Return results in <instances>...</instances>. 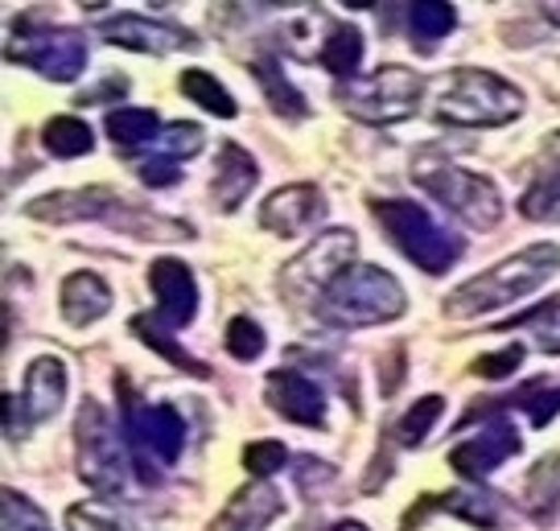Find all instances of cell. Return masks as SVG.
<instances>
[{
    "label": "cell",
    "mask_w": 560,
    "mask_h": 531,
    "mask_svg": "<svg viewBox=\"0 0 560 531\" xmlns=\"http://www.w3.org/2000/svg\"><path fill=\"white\" fill-rule=\"evenodd\" d=\"M490 425L478 433V437H466L462 445H454V453H450V465H454L457 474L466 482H478L487 479V474H494L503 461H511L520 449H524V441H520V433H515V425L511 421H503V412L499 416H487Z\"/></svg>",
    "instance_id": "obj_14"
},
{
    "label": "cell",
    "mask_w": 560,
    "mask_h": 531,
    "mask_svg": "<svg viewBox=\"0 0 560 531\" xmlns=\"http://www.w3.org/2000/svg\"><path fill=\"white\" fill-rule=\"evenodd\" d=\"M404 309H408V293L387 268L354 264L317 302V318L334 330H363V326H384V321L404 318Z\"/></svg>",
    "instance_id": "obj_3"
},
{
    "label": "cell",
    "mask_w": 560,
    "mask_h": 531,
    "mask_svg": "<svg viewBox=\"0 0 560 531\" xmlns=\"http://www.w3.org/2000/svg\"><path fill=\"white\" fill-rule=\"evenodd\" d=\"M260 181V165L256 157L240 149L235 141L219 144V161H214V181H210V198L219 211H240L247 202V194L256 190Z\"/></svg>",
    "instance_id": "obj_20"
},
{
    "label": "cell",
    "mask_w": 560,
    "mask_h": 531,
    "mask_svg": "<svg viewBox=\"0 0 560 531\" xmlns=\"http://www.w3.org/2000/svg\"><path fill=\"white\" fill-rule=\"evenodd\" d=\"M202 149H207V132H202L198 125H165L161 128L158 144H153V157L182 165V161L198 157Z\"/></svg>",
    "instance_id": "obj_33"
},
{
    "label": "cell",
    "mask_w": 560,
    "mask_h": 531,
    "mask_svg": "<svg viewBox=\"0 0 560 531\" xmlns=\"http://www.w3.org/2000/svg\"><path fill=\"white\" fill-rule=\"evenodd\" d=\"M30 219L37 223H107V227L124 231V235H140V239H158V244H170V239H182L190 235L186 223H174V219H161V214H149L144 206L128 202L124 194L107 190V186H88V190H58V194H46L25 206Z\"/></svg>",
    "instance_id": "obj_2"
},
{
    "label": "cell",
    "mask_w": 560,
    "mask_h": 531,
    "mask_svg": "<svg viewBox=\"0 0 560 531\" xmlns=\"http://www.w3.org/2000/svg\"><path fill=\"white\" fill-rule=\"evenodd\" d=\"M454 25H457L454 4H441V0H417V4H408V34L417 37V46L424 54L433 50Z\"/></svg>",
    "instance_id": "obj_27"
},
{
    "label": "cell",
    "mask_w": 560,
    "mask_h": 531,
    "mask_svg": "<svg viewBox=\"0 0 560 531\" xmlns=\"http://www.w3.org/2000/svg\"><path fill=\"white\" fill-rule=\"evenodd\" d=\"M124 91H128V79H116V74H112V79H104V83H100V87H95V91H88V95H79V104H95V99H112V95H124Z\"/></svg>",
    "instance_id": "obj_41"
},
{
    "label": "cell",
    "mask_w": 560,
    "mask_h": 531,
    "mask_svg": "<svg viewBox=\"0 0 560 531\" xmlns=\"http://www.w3.org/2000/svg\"><path fill=\"white\" fill-rule=\"evenodd\" d=\"M317 62H322L338 83L359 79V62H363V34H359L354 25L334 21L326 42H322V50H317Z\"/></svg>",
    "instance_id": "obj_24"
},
{
    "label": "cell",
    "mask_w": 560,
    "mask_h": 531,
    "mask_svg": "<svg viewBox=\"0 0 560 531\" xmlns=\"http://www.w3.org/2000/svg\"><path fill=\"white\" fill-rule=\"evenodd\" d=\"M74 461H79V479L88 482L95 495H120L124 482H128L124 445L100 400H83V408H79V421H74Z\"/></svg>",
    "instance_id": "obj_9"
},
{
    "label": "cell",
    "mask_w": 560,
    "mask_h": 531,
    "mask_svg": "<svg viewBox=\"0 0 560 531\" xmlns=\"http://www.w3.org/2000/svg\"><path fill=\"white\" fill-rule=\"evenodd\" d=\"M120 433L128 437V453L137 461V474L144 486H158L161 474L182 458L186 425L182 412L170 404H144L120 379Z\"/></svg>",
    "instance_id": "obj_6"
},
{
    "label": "cell",
    "mask_w": 560,
    "mask_h": 531,
    "mask_svg": "<svg viewBox=\"0 0 560 531\" xmlns=\"http://www.w3.org/2000/svg\"><path fill=\"white\" fill-rule=\"evenodd\" d=\"M441 408H445V400H441V396H420L417 404L408 408L400 421L392 425V437H396V445H404V449H417V445L429 437V428L441 421Z\"/></svg>",
    "instance_id": "obj_29"
},
{
    "label": "cell",
    "mask_w": 560,
    "mask_h": 531,
    "mask_svg": "<svg viewBox=\"0 0 560 531\" xmlns=\"http://www.w3.org/2000/svg\"><path fill=\"white\" fill-rule=\"evenodd\" d=\"M104 132L112 137L116 149L137 153V149H153V144H158L161 120L153 107H116V111H107Z\"/></svg>",
    "instance_id": "obj_22"
},
{
    "label": "cell",
    "mask_w": 560,
    "mask_h": 531,
    "mask_svg": "<svg viewBox=\"0 0 560 531\" xmlns=\"http://www.w3.org/2000/svg\"><path fill=\"white\" fill-rule=\"evenodd\" d=\"M338 479V470H334L330 461L322 458H298V486L305 491V495H322L330 482Z\"/></svg>",
    "instance_id": "obj_39"
},
{
    "label": "cell",
    "mask_w": 560,
    "mask_h": 531,
    "mask_svg": "<svg viewBox=\"0 0 560 531\" xmlns=\"http://www.w3.org/2000/svg\"><path fill=\"white\" fill-rule=\"evenodd\" d=\"M412 177L417 186L429 198H438L445 211H454L466 227L474 231H490L499 227L503 219V194L490 177L474 174V169H462L454 161L445 157L441 149H420L417 161H412Z\"/></svg>",
    "instance_id": "obj_4"
},
{
    "label": "cell",
    "mask_w": 560,
    "mask_h": 531,
    "mask_svg": "<svg viewBox=\"0 0 560 531\" xmlns=\"http://www.w3.org/2000/svg\"><path fill=\"white\" fill-rule=\"evenodd\" d=\"M433 511L454 515V519H462V523H470V528H478V531H503L511 523L508 503H503L499 495H490V491H482V486H457V491H445V495L420 498L417 511L404 515V531L417 528L420 519Z\"/></svg>",
    "instance_id": "obj_13"
},
{
    "label": "cell",
    "mask_w": 560,
    "mask_h": 531,
    "mask_svg": "<svg viewBox=\"0 0 560 531\" xmlns=\"http://www.w3.org/2000/svg\"><path fill=\"white\" fill-rule=\"evenodd\" d=\"M284 515V498L272 482H247L240 486L223 511L214 515L207 531H268Z\"/></svg>",
    "instance_id": "obj_19"
},
{
    "label": "cell",
    "mask_w": 560,
    "mask_h": 531,
    "mask_svg": "<svg viewBox=\"0 0 560 531\" xmlns=\"http://www.w3.org/2000/svg\"><path fill=\"white\" fill-rule=\"evenodd\" d=\"M284 461H289V449L280 441H252L244 449V465L256 482H268Z\"/></svg>",
    "instance_id": "obj_37"
},
{
    "label": "cell",
    "mask_w": 560,
    "mask_h": 531,
    "mask_svg": "<svg viewBox=\"0 0 560 531\" xmlns=\"http://www.w3.org/2000/svg\"><path fill=\"white\" fill-rule=\"evenodd\" d=\"M100 34L120 46V50H137V54H174V50H198L190 30L182 25H165V21H149L140 13H120L100 25Z\"/></svg>",
    "instance_id": "obj_16"
},
{
    "label": "cell",
    "mask_w": 560,
    "mask_h": 531,
    "mask_svg": "<svg viewBox=\"0 0 560 531\" xmlns=\"http://www.w3.org/2000/svg\"><path fill=\"white\" fill-rule=\"evenodd\" d=\"M58 305H62V318L74 326V330H88L100 318H107L112 309V288H107L104 276L95 272H74L62 281V293H58Z\"/></svg>",
    "instance_id": "obj_21"
},
{
    "label": "cell",
    "mask_w": 560,
    "mask_h": 531,
    "mask_svg": "<svg viewBox=\"0 0 560 531\" xmlns=\"http://www.w3.org/2000/svg\"><path fill=\"white\" fill-rule=\"evenodd\" d=\"M527 503H532V511H536L540 523H552L557 503H560V453L540 461V465L532 470V479H527Z\"/></svg>",
    "instance_id": "obj_31"
},
{
    "label": "cell",
    "mask_w": 560,
    "mask_h": 531,
    "mask_svg": "<svg viewBox=\"0 0 560 531\" xmlns=\"http://www.w3.org/2000/svg\"><path fill=\"white\" fill-rule=\"evenodd\" d=\"M330 531H368V523H359V519H342V523H334Z\"/></svg>",
    "instance_id": "obj_43"
},
{
    "label": "cell",
    "mask_w": 560,
    "mask_h": 531,
    "mask_svg": "<svg viewBox=\"0 0 560 531\" xmlns=\"http://www.w3.org/2000/svg\"><path fill=\"white\" fill-rule=\"evenodd\" d=\"M511 326H527L532 334H536V346L544 354H560V297L552 302H544L540 309H532V314H520V318L503 321V330Z\"/></svg>",
    "instance_id": "obj_34"
},
{
    "label": "cell",
    "mask_w": 560,
    "mask_h": 531,
    "mask_svg": "<svg viewBox=\"0 0 560 531\" xmlns=\"http://www.w3.org/2000/svg\"><path fill=\"white\" fill-rule=\"evenodd\" d=\"M424 79L408 67H380L350 83H334V104L363 125H400L417 111Z\"/></svg>",
    "instance_id": "obj_8"
},
{
    "label": "cell",
    "mask_w": 560,
    "mask_h": 531,
    "mask_svg": "<svg viewBox=\"0 0 560 531\" xmlns=\"http://www.w3.org/2000/svg\"><path fill=\"white\" fill-rule=\"evenodd\" d=\"M252 74H256V83H260V91L268 95V104H272L277 116H289V120H305V116H310L305 95L284 79V71H280V62L272 54H260V58L252 62Z\"/></svg>",
    "instance_id": "obj_25"
},
{
    "label": "cell",
    "mask_w": 560,
    "mask_h": 531,
    "mask_svg": "<svg viewBox=\"0 0 560 531\" xmlns=\"http://www.w3.org/2000/svg\"><path fill=\"white\" fill-rule=\"evenodd\" d=\"M544 21H552V25H560V0H548V4H540Z\"/></svg>",
    "instance_id": "obj_42"
},
{
    "label": "cell",
    "mask_w": 560,
    "mask_h": 531,
    "mask_svg": "<svg viewBox=\"0 0 560 531\" xmlns=\"http://www.w3.org/2000/svg\"><path fill=\"white\" fill-rule=\"evenodd\" d=\"M177 87H182V95H186V99H194L202 111L219 116V120H235V116H240V107H235V99H231V91L223 87V83H219L210 71H198V67H190V71H182Z\"/></svg>",
    "instance_id": "obj_26"
},
{
    "label": "cell",
    "mask_w": 560,
    "mask_h": 531,
    "mask_svg": "<svg viewBox=\"0 0 560 531\" xmlns=\"http://www.w3.org/2000/svg\"><path fill=\"white\" fill-rule=\"evenodd\" d=\"M70 531H140L116 503H74L67 511Z\"/></svg>",
    "instance_id": "obj_30"
},
{
    "label": "cell",
    "mask_w": 560,
    "mask_h": 531,
    "mask_svg": "<svg viewBox=\"0 0 560 531\" xmlns=\"http://www.w3.org/2000/svg\"><path fill=\"white\" fill-rule=\"evenodd\" d=\"M520 363H524V346L511 342V346H503V351L482 354V358L474 363V375H482V379H508L511 371H520Z\"/></svg>",
    "instance_id": "obj_38"
},
{
    "label": "cell",
    "mask_w": 560,
    "mask_h": 531,
    "mask_svg": "<svg viewBox=\"0 0 560 531\" xmlns=\"http://www.w3.org/2000/svg\"><path fill=\"white\" fill-rule=\"evenodd\" d=\"M42 137H46V153L62 161H74V157H88L91 153V128L79 120V116H54L50 125L42 128Z\"/></svg>",
    "instance_id": "obj_28"
},
{
    "label": "cell",
    "mask_w": 560,
    "mask_h": 531,
    "mask_svg": "<svg viewBox=\"0 0 560 531\" xmlns=\"http://www.w3.org/2000/svg\"><path fill=\"white\" fill-rule=\"evenodd\" d=\"M137 174H140V181L153 186V190H165V186H177V181H182V169H177L174 161H161V157L140 161Z\"/></svg>",
    "instance_id": "obj_40"
},
{
    "label": "cell",
    "mask_w": 560,
    "mask_h": 531,
    "mask_svg": "<svg viewBox=\"0 0 560 531\" xmlns=\"http://www.w3.org/2000/svg\"><path fill=\"white\" fill-rule=\"evenodd\" d=\"M67 388H70V375H67V363L58 354L34 358L30 371H25L21 396H4V433H9V441L25 437V428L50 421L54 412L67 404Z\"/></svg>",
    "instance_id": "obj_12"
},
{
    "label": "cell",
    "mask_w": 560,
    "mask_h": 531,
    "mask_svg": "<svg viewBox=\"0 0 560 531\" xmlns=\"http://www.w3.org/2000/svg\"><path fill=\"white\" fill-rule=\"evenodd\" d=\"M524 111V91L494 71H450L438 91V120L454 128H503Z\"/></svg>",
    "instance_id": "obj_5"
},
{
    "label": "cell",
    "mask_w": 560,
    "mask_h": 531,
    "mask_svg": "<svg viewBox=\"0 0 560 531\" xmlns=\"http://www.w3.org/2000/svg\"><path fill=\"white\" fill-rule=\"evenodd\" d=\"M375 223L384 227V235L396 244L404 260L424 272V276H441L462 260V239L441 227L433 214L417 206V202H400V198H387V202H371Z\"/></svg>",
    "instance_id": "obj_7"
},
{
    "label": "cell",
    "mask_w": 560,
    "mask_h": 531,
    "mask_svg": "<svg viewBox=\"0 0 560 531\" xmlns=\"http://www.w3.org/2000/svg\"><path fill=\"white\" fill-rule=\"evenodd\" d=\"M557 206H560V157L548 161L540 174H536V181L527 186V194L520 198L524 219H548Z\"/></svg>",
    "instance_id": "obj_32"
},
{
    "label": "cell",
    "mask_w": 560,
    "mask_h": 531,
    "mask_svg": "<svg viewBox=\"0 0 560 531\" xmlns=\"http://www.w3.org/2000/svg\"><path fill=\"white\" fill-rule=\"evenodd\" d=\"M228 354L235 358V363H256L264 351H268V338H264V326L260 321H252L247 314H240V318H231L228 326Z\"/></svg>",
    "instance_id": "obj_35"
},
{
    "label": "cell",
    "mask_w": 560,
    "mask_h": 531,
    "mask_svg": "<svg viewBox=\"0 0 560 531\" xmlns=\"http://www.w3.org/2000/svg\"><path fill=\"white\" fill-rule=\"evenodd\" d=\"M9 62L30 67V71L46 74L54 83H70L88 67V42L79 30H62V25H37L34 17H21L9 37Z\"/></svg>",
    "instance_id": "obj_10"
},
{
    "label": "cell",
    "mask_w": 560,
    "mask_h": 531,
    "mask_svg": "<svg viewBox=\"0 0 560 531\" xmlns=\"http://www.w3.org/2000/svg\"><path fill=\"white\" fill-rule=\"evenodd\" d=\"M272 412L305 428H326V391L301 371H272L264 384Z\"/></svg>",
    "instance_id": "obj_17"
},
{
    "label": "cell",
    "mask_w": 560,
    "mask_h": 531,
    "mask_svg": "<svg viewBox=\"0 0 560 531\" xmlns=\"http://www.w3.org/2000/svg\"><path fill=\"white\" fill-rule=\"evenodd\" d=\"M560 272V244H532V248L515 251L511 260H499V264L474 276V281L457 284L454 293L441 302V314L454 321L466 318H482V314H494L503 305H515L532 297L536 288H544V281H552Z\"/></svg>",
    "instance_id": "obj_1"
},
{
    "label": "cell",
    "mask_w": 560,
    "mask_h": 531,
    "mask_svg": "<svg viewBox=\"0 0 560 531\" xmlns=\"http://www.w3.org/2000/svg\"><path fill=\"white\" fill-rule=\"evenodd\" d=\"M354 248H359L354 244V231L334 227L326 235H317L310 248L280 268V293L289 302H322L330 293V284L354 268L350 264Z\"/></svg>",
    "instance_id": "obj_11"
},
{
    "label": "cell",
    "mask_w": 560,
    "mask_h": 531,
    "mask_svg": "<svg viewBox=\"0 0 560 531\" xmlns=\"http://www.w3.org/2000/svg\"><path fill=\"white\" fill-rule=\"evenodd\" d=\"M0 531H54L46 511L37 507L34 498L4 491V507H0Z\"/></svg>",
    "instance_id": "obj_36"
},
{
    "label": "cell",
    "mask_w": 560,
    "mask_h": 531,
    "mask_svg": "<svg viewBox=\"0 0 560 531\" xmlns=\"http://www.w3.org/2000/svg\"><path fill=\"white\" fill-rule=\"evenodd\" d=\"M132 334H137L140 342L149 346V351H158L161 358H170L177 371L194 375V379H210V367H207V363H198V358H194V354L186 351L182 342H174L170 326H165V321H161L158 314H153V318H149V314H137V318H132Z\"/></svg>",
    "instance_id": "obj_23"
},
{
    "label": "cell",
    "mask_w": 560,
    "mask_h": 531,
    "mask_svg": "<svg viewBox=\"0 0 560 531\" xmlns=\"http://www.w3.org/2000/svg\"><path fill=\"white\" fill-rule=\"evenodd\" d=\"M322 211L326 206H322V190L314 181H293V186H280L277 194L264 198L260 227L280 235V239H293V235L314 227V219Z\"/></svg>",
    "instance_id": "obj_18"
},
{
    "label": "cell",
    "mask_w": 560,
    "mask_h": 531,
    "mask_svg": "<svg viewBox=\"0 0 560 531\" xmlns=\"http://www.w3.org/2000/svg\"><path fill=\"white\" fill-rule=\"evenodd\" d=\"M149 288H153V302H158V314L170 330H182L190 326L194 314H198V281L194 272L174 256H161L149 264Z\"/></svg>",
    "instance_id": "obj_15"
}]
</instances>
